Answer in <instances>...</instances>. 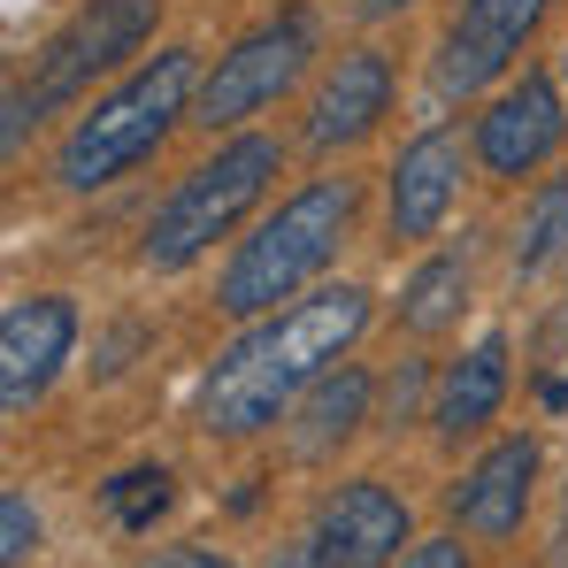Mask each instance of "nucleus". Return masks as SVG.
I'll use <instances>...</instances> for the list:
<instances>
[{"instance_id": "7ed1b4c3", "label": "nucleus", "mask_w": 568, "mask_h": 568, "mask_svg": "<svg viewBox=\"0 0 568 568\" xmlns=\"http://www.w3.org/2000/svg\"><path fill=\"white\" fill-rule=\"evenodd\" d=\"M354 231H362V178L323 170V178L292 185L277 207L231 246V262L215 270V315L254 323V315L292 307L300 292H315L323 270L354 246Z\"/></svg>"}, {"instance_id": "423d86ee", "label": "nucleus", "mask_w": 568, "mask_h": 568, "mask_svg": "<svg viewBox=\"0 0 568 568\" xmlns=\"http://www.w3.org/2000/svg\"><path fill=\"white\" fill-rule=\"evenodd\" d=\"M315 54H323V8H315V0H277L270 16H254V23L215 54V70L200 78V100H192V123H200L207 139L246 131L254 115H270L284 93L307 85Z\"/></svg>"}, {"instance_id": "0eeeda50", "label": "nucleus", "mask_w": 568, "mask_h": 568, "mask_svg": "<svg viewBox=\"0 0 568 568\" xmlns=\"http://www.w3.org/2000/svg\"><path fill=\"white\" fill-rule=\"evenodd\" d=\"M561 0H462L430 47V100L438 108H462V100L499 93L515 70H530L523 54L538 47L546 16Z\"/></svg>"}, {"instance_id": "dca6fc26", "label": "nucleus", "mask_w": 568, "mask_h": 568, "mask_svg": "<svg viewBox=\"0 0 568 568\" xmlns=\"http://www.w3.org/2000/svg\"><path fill=\"white\" fill-rule=\"evenodd\" d=\"M469 292H476V262L462 246H430L407 284H399V331L407 338H446V331H462V315H469Z\"/></svg>"}, {"instance_id": "393cba45", "label": "nucleus", "mask_w": 568, "mask_h": 568, "mask_svg": "<svg viewBox=\"0 0 568 568\" xmlns=\"http://www.w3.org/2000/svg\"><path fill=\"white\" fill-rule=\"evenodd\" d=\"M538 392H546V407H568V377H546Z\"/></svg>"}, {"instance_id": "bb28decb", "label": "nucleus", "mask_w": 568, "mask_h": 568, "mask_svg": "<svg viewBox=\"0 0 568 568\" xmlns=\"http://www.w3.org/2000/svg\"><path fill=\"white\" fill-rule=\"evenodd\" d=\"M561 85H568V47H561Z\"/></svg>"}, {"instance_id": "6e6552de", "label": "nucleus", "mask_w": 568, "mask_h": 568, "mask_svg": "<svg viewBox=\"0 0 568 568\" xmlns=\"http://www.w3.org/2000/svg\"><path fill=\"white\" fill-rule=\"evenodd\" d=\"M476 146V178L484 185H523V178H546L568 146V100L554 70H515L499 93H484L469 123Z\"/></svg>"}, {"instance_id": "20e7f679", "label": "nucleus", "mask_w": 568, "mask_h": 568, "mask_svg": "<svg viewBox=\"0 0 568 568\" xmlns=\"http://www.w3.org/2000/svg\"><path fill=\"white\" fill-rule=\"evenodd\" d=\"M284 178V139L277 131H223L178 185L162 192V207L139 231V270L146 277H185L200 270L223 239H239L246 215H262V200Z\"/></svg>"}, {"instance_id": "f03ea898", "label": "nucleus", "mask_w": 568, "mask_h": 568, "mask_svg": "<svg viewBox=\"0 0 568 568\" xmlns=\"http://www.w3.org/2000/svg\"><path fill=\"white\" fill-rule=\"evenodd\" d=\"M200 47H162V54H146V62H131L108 93H93L78 115H70V131L54 139V154H47V178L54 192H108L123 185L139 162H154L170 139H178V123H192V100H200Z\"/></svg>"}, {"instance_id": "1a4fd4ad", "label": "nucleus", "mask_w": 568, "mask_h": 568, "mask_svg": "<svg viewBox=\"0 0 568 568\" xmlns=\"http://www.w3.org/2000/svg\"><path fill=\"white\" fill-rule=\"evenodd\" d=\"M476 178V146L462 123H423L399 154H392V170H384V239L392 246H430L446 223H454V207H462V192Z\"/></svg>"}, {"instance_id": "f8f14e48", "label": "nucleus", "mask_w": 568, "mask_h": 568, "mask_svg": "<svg viewBox=\"0 0 568 568\" xmlns=\"http://www.w3.org/2000/svg\"><path fill=\"white\" fill-rule=\"evenodd\" d=\"M78 331H85V315L70 292H16L0 307V407L8 415H31L62 384Z\"/></svg>"}, {"instance_id": "aec40b11", "label": "nucleus", "mask_w": 568, "mask_h": 568, "mask_svg": "<svg viewBox=\"0 0 568 568\" xmlns=\"http://www.w3.org/2000/svg\"><path fill=\"white\" fill-rule=\"evenodd\" d=\"M39 554V515H31V499L8 484L0 491V568H23Z\"/></svg>"}, {"instance_id": "39448f33", "label": "nucleus", "mask_w": 568, "mask_h": 568, "mask_svg": "<svg viewBox=\"0 0 568 568\" xmlns=\"http://www.w3.org/2000/svg\"><path fill=\"white\" fill-rule=\"evenodd\" d=\"M162 8L170 0H78L39 47H31V78H8V154H23V139L62 115V108H85L100 78H115L154 31H162Z\"/></svg>"}, {"instance_id": "9d476101", "label": "nucleus", "mask_w": 568, "mask_h": 568, "mask_svg": "<svg viewBox=\"0 0 568 568\" xmlns=\"http://www.w3.org/2000/svg\"><path fill=\"white\" fill-rule=\"evenodd\" d=\"M392 100H399L392 47L362 39V47L331 54L323 78H315V93H307V115H300V146L307 154H354V146H369L384 131V115H392Z\"/></svg>"}, {"instance_id": "6ab92c4d", "label": "nucleus", "mask_w": 568, "mask_h": 568, "mask_svg": "<svg viewBox=\"0 0 568 568\" xmlns=\"http://www.w3.org/2000/svg\"><path fill=\"white\" fill-rule=\"evenodd\" d=\"M430 392H438V369H430V362H399V369L384 377V430H407Z\"/></svg>"}, {"instance_id": "4be33fe9", "label": "nucleus", "mask_w": 568, "mask_h": 568, "mask_svg": "<svg viewBox=\"0 0 568 568\" xmlns=\"http://www.w3.org/2000/svg\"><path fill=\"white\" fill-rule=\"evenodd\" d=\"M139 568H239V561L215 554V546H162V554H146Z\"/></svg>"}, {"instance_id": "a878e982", "label": "nucleus", "mask_w": 568, "mask_h": 568, "mask_svg": "<svg viewBox=\"0 0 568 568\" xmlns=\"http://www.w3.org/2000/svg\"><path fill=\"white\" fill-rule=\"evenodd\" d=\"M554 568H568V507H561V530H554Z\"/></svg>"}, {"instance_id": "5701e85b", "label": "nucleus", "mask_w": 568, "mask_h": 568, "mask_svg": "<svg viewBox=\"0 0 568 568\" xmlns=\"http://www.w3.org/2000/svg\"><path fill=\"white\" fill-rule=\"evenodd\" d=\"M270 568H315V554H307V538H300V546H284V554H270Z\"/></svg>"}, {"instance_id": "ddd939ff", "label": "nucleus", "mask_w": 568, "mask_h": 568, "mask_svg": "<svg viewBox=\"0 0 568 568\" xmlns=\"http://www.w3.org/2000/svg\"><path fill=\"white\" fill-rule=\"evenodd\" d=\"M538 476H546V446H538L530 430H515V438H491V446L476 454L469 469L454 476V491H446V515H454V530H469V538H484V546H507V538L530 523Z\"/></svg>"}, {"instance_id": "b1692460", "label": "nucleus", "mask_w": 568, "mask_h": 568, "mask_svg": "<svg viewBox=\"0 0 568 568\" xmlns=\"http://www.w3.org/2000/svg\"><path fill=\"white\" fill-rule=\"evenodd\" d=\"M399 8H415V0H362V16H369V23H392Z\"/></svg>"}, {"instance_id": "a211bd4d", "label": "nucleus", "mask_w": 568, "mask_h": 568, "mask_svg": "<svg viewBox=\"0 0 568 568\" xmlns=\"http://www.w3.org/2000/svg\"><path fill=\"white\" fill-rule=\"evenodd\" d=\"M178 476L170 469H123L115 484H100V507L115 515V530H154V515H170Z\"/></svg>"}, {"instance_id": "f257e3e1", "label": "nucleus", "mask_w": 568, "mask_h": 568, "mask_svg": "<svg viewBox=\"0 0 568 568\" xmlns=\"http://www.w3.org/2000/svg\"><path fill=\"white\" fill-rule=\"evenodd\" d=\"M369 323H377L369 284H315V292H300L277 315H254L200 369V399H192L200 430L207 438H262V430H277L300 407V392L362 346Z\"/></svg>"}, {"instance_id": "9b49d317", "label": "nucleus", "mask_w": 568, "mask_h": 568, "mask_svg": "<svg viewBox=\"0 0 568 568\" xmlns=\"http://www.w3.org/2000/svg\"><path fill=\"white\" fill-rule=\"evenodd\" d=\"M407 546H415V515L384 476H346L315 499V523H307L315 568H392Z\"/></svg>"}, {"instance_id": "412c9836", "label": "nucleus", "mask_w": 568, "mask_h": 568, "mask_svg": "<svg viewBox=\"0 0 568 568\" xmlns=\"http://www.w3.org/2000/svg\"><path fill=\"white\" fill-rule=\"evenodd\" d=\"M392 568H469V546L462 538H415Z\"/></svg>"}, {"instance_id": "4468645a", "label": "nucleus", "mask_w": 568, "mask_h": 568, "mask_svg": "<svg viewBox=\"0 0 568 568\" xmlns=\"http://www.w3.org/2000/svg\"><path fill=\"white\" fill-rule=\"evenodd\" d=\"M507 392H515V346H507V331H484L469 354H454V362L438 369V392H430V430H438V446H476V438L499 423Z\"/></svg>"}, {"instance_id": "2eb2a0df", "label": "nucleus", "mask_w": 568, "mask_h": 568, "mask_svg": "<svg viewBox=\"0 0 568 568\" xmlns=\"http://www.w3.org/2000/svg\"><path fill=\"white\" fill-rule=\"evenodd\" d=\"M369 407H377V377H369V369H354V362L323 369V377L300 392V407L284 415V423H292V454H300V462H331L346 438H362Z\"/></svg>"}, {"instance_id": "f3484780", "label": "nucleus", "mask_w": 568, "mask_h": 568, "mask_svg": "<svg viewBox=\"0 0 568 568\" xmlns=\"http://www.w3.org/2000/svg\"><path fill=\"white\" fill-rule=\"evenodd\" d=\"M568 262V162H554V178H530L523 207L507 223V277L538 284L546 270Z\"/></svg>"}]
</instances>
